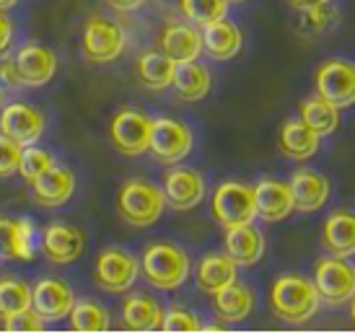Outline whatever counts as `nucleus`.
Returning a JSON list of instances; mask_svg holds the SVG:
<instances>
[{"mask_svg": "<svg viewBox=\"0 0 355 334\" xmlns=\"http://www.w3.org/2000/svg\"><path fill=\"white\" fill-rule=\"evenodd\" d=\"M324 249L335 256H355V213L350 210H335L324 220L322 228Z\"/></svg>", "mask_w": 355, "mask_h": 334, "instance_id": "393cba45", "label": "nucleus"}, {"mask_svg": "<svg viewBox=\"0 0 355 334\" xmlns=\"http://www.w3.org/2000/svg\"><path fill=\"white\" fill-rule=\"evenodd\" d=\"M314 285L319 298L329 306H345L355 298V265L345 256L329 254L314 267Z\"/></svg>", "mask_w": 355, "mask_h": 334, "instance_id": "423d86ee", "label": "nucleus"}, {"mask_svg": "<svg viewBox=\"0 0 355 334\" xmlns=\"http://www.w3.org/2000/svg\"><path fill=\"white\" fill-rule=\"evenodd\" d=\"M40 249L52 265H73L86 249V236L78 226L55 220L40 234Z\"/></svg>", "mask_w": 355, "mask_h": 334, "instance_id": "9b49d317", "label": "nucleus"}, {"mask_svg": "<svg viewBox=\"0 0 355 334\" xmlns=\"http://www.w3.org/2000/svg\"><path fill=\"white\" fill-rule=\"evenodd\" d=\"M164 322V306L158 298L148 293H132L125 298V304L119 308V324L128 332L148 334L158 332Z\"/></svg>", "mask_w": 355, "mask_h": 334, "instance_id": "6ab92c4d", "label": "nucleus"}, {"mask_svg": "<svg viewBox=\"0 0 355 334\" xmlns=\"http://www.w3.org/2000/svg\"><path fill=\"white\" fill-rule=\"evenodd\" d=\"M174 70H177V62L168 58L164 49L146 52V55L138 60V76H140V80H143V86L150 91L168 89L171 80H174Z\"/></svg>", "mask_w": 355, "mask_h": 334, "instance_id": "c85d7f7f", "label": "nucleus"}, {"mask_svg": "<svg viewBox=\"0 0 355 334\" xmlns=\"http://www.w3.org/2000/svg\"><path fill=\"white\" fill-rule=\"evenodd\" d=\"M319 140H322V135H316L301 117L286 119L280 125V132H277V148L291 161H309L311 156H316Z\"/></svg>", "mask_w": 355, "mask_h": 334, "instance_id": "b1692460", "label": "nucleus"}, {"mask_svg": "<svg viewBox=\"0 0 355 334\" xmlns=\"http://www.w3.org/2000/svg\"><path fill=\"white\" fill-rule=\"evenodd\" d=\"M301 119H304L309 128L314 130L316 135H332L340 125V109L335 104H329L324 96H309L301 104Z\"/></svg>", "mask_w": 355, "mask_h": 334, "instance_id": "7c9ffc66", "label": "nucleus"}, {"mask_svg": "<svg viewBox=\"0 0 355 334\" xmlns=\"http://www.w3.org/2000/svg\"><path fill=\"white\" fill-rule=\"evenodd\" d=\"M153 119L138 109H119L109 122V140L122 156H143L150 146Z\"/></svg>", "mask_w": 355, "mask_h": 334, "instance_id": "6e6552de", "label": "nucleus"}, {"mask_svg": "<svg viewBox=\"0 0 355 334\" xmlns=\"http://www.w3.org/2000/svg\"><path fill=\"white\" fill-rule=\"evenodd\" d=\"M0 322H3V329H6V332H13V334L44 332V324H47L34 308H24V311H19V314L6 316V319H0Z\"/></svg>", "mask_w": 355, "mask_h": 334, "instance_id": "c9c22d12", "label": "nucleus"}, {"mask_svg": "<svg viewBox=\"0 0 355 334\" xmlns=\"http://www.w3.org/2000/svg\"><path fill=\"white\" fill-rule=\"evenodd\" d=\"M198 288L207 295H216L220 288L231 285L236 280V265L226 254H207L195 267Z\"/></svg>", "mask_w": 355, "mask_h": 334, "instance_id": "bb28decb", "label": "nucleus"}, {"mask_svg": "<svg viewBox=\"0 0 355 334\" xmlns=\"http://www.w3.org/2000/svg\"><path fill=\"white\" fill-rule=\"evenodd\" d=\"M291 195H293V207L298 213H316L327 205L329 200V179L322 171L314 168H298L291 177Z\"/></svg>", "mask_w": 355, "mask_h": 334, "instance_id": "aec40b11", "label": "nucleus"}, {"mask_svg": "<svg viewBox=\"0 0 355 334\" xmlns=\"http://www.w3.org/2000/svg\"><path fill=\"white\" fill-rule=\"evenodd\" d=\"M24 146L16 143L13 138L0 132V177H13L19 174V161Z\"/></svg>", "mask_w": 355, "mask_h": 334, "instance_id": "e433bc0d", "label": "nucleus"}, {"mask_svg": "<svg viewBox=\"0 0 355 334\" xmlns=\"http://www.w3.org/2000/svg\"><path fill=\"white\" fill-rule=\"evenodd\" d=\"M301 13H304V26L309 31H324L329 29V24H335V10L329 8V3L304 8Z\"/></svg>", "mask_w": 355, "mask_h": 334, "instance_id": "4c0bfd02", "label": "nucleus"}, {"mask_svg": "<svg viewBox=\"0 0 355 334\" xmlns=\"http://www.w3.org/2000/svg\"><path fill=\"white\" fill-rule=\"evenodd\" d=\"M241 44H244V34L226 16L202 26V52H205L207 58L218 60V62L236 58L239 52H241Z\"/></svg>", "mask_w": 355, "mask_h": 334, "instance_id": "5701e85b", "label": "nucleus"}, {"mask_svg": "<svg viewBox=\"0 0 355 334\" xmlns=\"http://www.w3.org/2000/svg\"><path fill=\"white\" fill-rule=\"evenodd\" d=\"M293 8L304 10V8H311V6H322V3H329V0H288Z\"/></svg>", "mask_w": 355, "mask_h": 334, "instance_id": "79ce46f5", "label": "nucleus"}, {"mask_svg": "<svg viewBox=\"0 0 355 334\" xmlns=\"http://www.w3.org/2000/svg\"><path fill=\"white\" fill-rule=\"evenodd\" d=\"M3 104H6V89L0 86V109H3Z\"/></svg>", "mask_w": 355, "mask_h": 334, "instance_id": "49530a36", "label": "nucleus"}, {"mask_svg": "<svg viewBox=\"0 0 355 334\" xmlns=\"http://www.w3.org/2000/svg\"><path fill=\"white\" fill-rule=\"evenodd\" d=\"M223 246H226V256L234 259L236 267H252L265 254V234L254 228V223L226 228Z\"/></svg>", "mask_w": 355, "mask_h": 334, "instance_id": "412c9836", "label": "nucleus"}, {"mask_svg": "<svg viewBox=\"0 0 355 334\" xmlns=\"http://www.w3.org/2000/svg\"><path fill=\"white\" fill-rule=\"evenodd\" d=\"M73 304H76V293L60 277H42V280H37L31 285V308L44 322H62V319H68Z\"/></svg>", "mask_w": 355, "mask_h": 334, "instance_id": "4468645a", "label": "nucleus"}, {"mask_svg": "<svg viewBox=\"0 0 355 334\" xmlns=\"http://www.w3.org/2000/svg\"><path fill=\"white\" fill-rule=\"evenodd\" d=\"M161 49L174 62H192L202 55V31L195 24L174 21L161 34Z\"/></svg>", "mask_w": 355, "mask_h": 334, "instance_id": "4be33fe9", "label": "nucleus"}, {"mask_svg": "<svg viewBox=\"0 0 355 334\" xmlns=\"http://www.w3.org/2000/svg\"><path fill=\"white\" fill-rule=\"evenodd\" d=\"M16 3H19V0H0V8H3V10H10L13 6H16Z\"/></svg>", "mask_w": 355, "mask_h": 334, "instance_id": "c03bdc74", "label": "nucleus"}, {"mask_svg": "<svg viewBox=\"0 0 355 334\" xmlns=\"http://www.w3.org/2000/svg\"><path fill=\"white\" fill-rule=\"evenodd\" d=\"M44 114L26 101H10L0 109V132L21 146H34L44 135Z\"/></svg>", "mask_w": 355, "mask_h": 334, "instance_id": "f8f14e48", "label": "nucleus"}, {"mask_svg": "<svg viewBox=\"0 0 355 334\" xmlns=\"http://www.w3.org/2000/svg\"><path fill=\"white\" fill-rule=\"evenodd\" d=\"M213 304H216V311L223 324H236L254 311V293L247 285H241L239 280H234L231 285L220 288L213 295Z\"/></svg>", "mask_w": 355, "mask_h": 334, "instance_id": "a878e982", "label": "nucleus"}, {"mask_svg": "<svg viewBox=\"0 0 355 334\" xmlns=\"http://www.w3.org/2000/svg\"><path fill=\"white\" fill-rule=\"evenodd\" d=\"M0 86L6 91H16L24 86L19 76V68H16V58H13L10 52L0 55Z\"/></svg>", "mask_w": 355, "mask_h": 334, "instance_id": "58836bf2", "label": "nucleus"}, {"mask_svg": "<svg viewBox=\"0 0 355 334\" xmlns=\"http://www.w3.org/2000/svg\"><path fill=\"white\" fill-rule=\"evenodd\" d=\"M228 3H247V0H228Z\"/></svg>", "mask_w": 355, "mask_h": 334, "instance_id": "de8ad7c7", "label": "nucleus"}, {"mask_svg": "<svg viewBox=\"0 0 355 334\" xmlns=\"http://www.w3.org/2000/svg\"><path fill=\"white\" fill-rule=\"evenodd\" d=\"M192 130L179 122L174 117H156L153 119V128H150V146L148 150L161 161L174 166L179 161H184L192 150Z\"/></svg>", "mask_w": 355, "mask_h": 334, "instance_id": "1a4fd4ad", "label": "nucleus"}, {"mask_svg": "<svg viewBox=\"0 0 355 334\" xmlns=\"http://www.w3.org/2000/svg\"><path fill=\"white\" fill-rule=\"evenodd\" d=\"M164 197L174 210H195L205 200V179L189 166H174L164 177Z\"/></svg>", "mask_w": 355, "mask_h": 334, "instance_id": "2eb2a0df", "label": "nucleus"}, {"mask_svg": "<svg viewBox=\"0 0 355 334\" xmlns=\"http://www.w3.org/2000/svg\"><path fill=\"white\" fill-rule=\"evenodd\" d=\"M161 329L171 334H195V332H202V324H200L195 311H189L184 306H171L168 311H164Z\"/></svg>", "mask_w": 355, "mask_h": 334, "instance_id": "f704fd0d", "label": "nucleus"}, {"mask_svg": "<svg viewBox=\"0 0 355 334\" xmlns=\"http://www.w3.org/2000/svg\"><path fill=\"white\" fill-rule=\"evenodd\" d=\"M202 332H226V324H207L202 326Z\"/></svg>", "mask_w": 355, "mask_h": 334, "instance_id": "37998d69", "label": "nucleus"}, {"mask_svg": "<svg viewBox=\"0 0 355 334\" xmlns=\"http://www.w3.org/2000/svg\"><path fill=\"white\" fill-rule=\"evenodd\" d=\"M70 329L80 334H101L109 332L112 326V316L101 304L91 301V298H76V304L70 308Z\"/></svg>", "mask_w": 355, "mask_h": 334, "instance_id": "c756f323", "label": "nucleus"}, {"mask_svg": "<svg viewBox=\"0 0 355 334\" xmlns=\"http://www.w3.org/2000/svg\"><path fill=\"white\" fill-rule=\"evenodd\" d=\"M166 197L164 189L148 179H128L117 192V213L132 228H148L164 216Z\"/></svg>", "mask_w": 355, "mask_h": 334, "instance_id": "7ed1b4c3", "label": "nucleus"}, {"mask_svg": "<svg viewBox=\"0 0 355 334\" xmlns=\"http://www.w3.org/2000/svg\"><path fill=\"white\" fill-rule=\"evenodd\" d=\"M73 192H76V174H73V168L62 166V164H55L40 179L31 182V197H34V202L47 207V210L62 207L73 197Z\"/></svg>", "mask_w": 355, "mask_h": 334, "instance_id": "a211bd4d", "label": "nucleus"}, {"mask_svg": "<svg viewBox=\"0 0 355 334\" xmlns=\"http://www.w3.org/2000/svg\"><path fill=\"white\" fill-rule=\"evenodd\" d=\"M140 277V259L119 246H109L96 256L94 280L107 293H125Z\"/></svg>", "mask_w": 355, "mask_h": 334, "instance_id": "0eeeda50", "label": "nucleus"}, {"mask_svg": "<svg viewBox=\"0 0 355 334\" xmlns=\"http://www.w3.org/2000/svg\"><path fill=\"white\" fill-rule=\"evenodd\" d=\"M171 86L184 101H202L210 94V73L205 65H200L198 60L192 62H177L174 80Z\"/></svg>", "mask_w": 355, "mask_h": 334, "instance_id": "cd10ccee", "label": "nucleus"}, {"mask_svg": "<svg viewBox=\"0 0 355 334\" xmlns=\"http://www.w3.org/2000/svg\"><path fill=\"white\" fill-rule=\"evenodd\" d=\"M16 68L26 89H42L58 76V55L42 42H26L16 49Z\"/></svg>", "mask_w": 355, "mask_h": 334, "instance_id": "ddd939ff", "label": "nucleus"}, {"mask_svg": "<svg viewBox=\"0 0 355 334\" xmlns=\"http://www.w3.org/2000/svg\"><path fill=\"white\" fill-rule=\"evenodd\" d=\"M31 308V285L13 275L0 277V319Z\"/></svg>", "mask_w": 355, "mask_h": 334, "instance_id": "2f4dec72", "label": "nucleus"}, {"mask_svg": "<svg viewBox=\"0 0 355 334\" xmlns=\"http://www.w3.org/2000/svg\"><path fill=\"white\" fill-rule=\"evenodd\" d=\"M80 49H83V58L94 65L117 62L125 52V31L117 21L104 19V16H91L83 26Z\"/></svg>", "mask_w": 355, "mask_h": 334, "instance_id": "39448f33", "label": "nucleus"}, {"mask_svg": "<svg viewBox=\"0 0 355 334\" xmlns=\"http://www.w3.org/2000/svg\"><path fill=\"white\" fill-rule=\"evenodd\" d=\"M254 205L257 218H262L265 223H280L296 210L291 184L275 177H265L254 184Z\"/></svg>", "mask_w": 355, "mask_h": 334, "instance_id": "f3484780", "label": "nucleus"}, {"mask_svg": "<svg viewBox=\"0 0 355 334\" xmlns=\"http://www.w3.org/2000/svg\"><path fill=\"white\" fill-rule=\"evenodd\" d=\"M270 306L280 322L298 326L314 319L322 298L314 280H306L301 275H280L270 290Z\"/></svg>", "mask_w": 355, "mask_h": 334, "instance_id": "f257e3e1", "label": "nucleus"}, {"mask_svg": "<svg viewBox=\"0 0 355 334\" xmlns=\"http://www.w3.org/2000/svg\"><path fill=\"white\" fill-rule=\"evenodd\" d=\"M179 8L184 19L195 26H207L213 21L223 19L228 13V0H179Z\"/></svg>", "mask_w": 355, "mask_h": 334, "instance_id": "473e14b6", "label": "nucleus"}, {"mask_svg": "<svg viewBox=\"0 0 355 334\" xmlns=\"http://www.w3.org/2000/svg\"><path fill=\"white\" fill-rule=\"evenodd\" d=\"M58 164L55 156H52L47 148H40L37 143L34 146H24L21 150V161H19V174L21 179H26V182H34V179H40L47 168H52Z\"/></svg>", "mask_w": 355, "mask_h": 334, "instance_id": "72a5a7b5", "label": "nucleus"}, {"mask_svg": "<svg viewBox=\"0 0 355 334\" xmlns=\"http://www.w3.org/2000/svg\"><path fill=\"white\" fill-rule=\"evenodd\" d=\"M37 254V226L31 218L0 216V256L31 262Z\"/></svg>", "mask_w": 355, "mask_h": 334, "instance_id": "dca6fc26", "label": "nucleus"}, {"mask_svg": "<svg viewBox=\"0 0 355 334\" xmlns=\"http://www.w3.org/2000/svg\"><path fill=\"white\" fill-rule=\"evenodd\" d=\"M350 322H353V326H355V298L350 301Z\"/></svg>", "mask_w": 355, "mask_h": 334, "instance_id": "a18cd8bd", "label": "nucleus"}, {"mask_svg": "<svg viewBox=\"0 0 355 334\" xmlns=\"http://www.w3.org/2000/svg\"><path fill=\"white\" fill-rule=\"evenodd\" d=\"M192 272V262L184 249L168 241H153L140 256V275L158 290H179Z\"/></svg>", "mask_w": 355, "mask_h": 334, "instance_id": "f03ea898", "label": "nucleus"}, {"mask_svg": "<svg viewBox=\"0 0 355 334\" xmlns=\"http://www.w3.org/2000/svg\"><path fill=\"white\" fill-rule=\"evenodd\" d=\"M316 94L324 96L337 109L355 104V65L347 60H327L314 76Z\"/></svg>", "mask_w": 355, "mask_h": 334, "instance_id": "9d476101", "label": "nucleus"}, {"mask_svg": "<svg viewBox=\"0 0 355 334\" xmlns=\"http://www.w3.org/2000/svg\"><path fill=\"white\" fill-rule=\"evenodd\" d=\"M210 210H213V218L223 228L254 223V187H249L244 182H220L213 192Z\"/></svg>", "mask_w": 355, "mask_h": 334, "instance_id": "20e7f679", "label": "nucleus"}, {"mask_svg": "<svg viewBox=\"0 0 355 334\" xmlns=\"http://www.w3.org/2000/svg\"><path fill=\"white\" fill-rule=\"evenodd\" d=\"M114 10H122V13H132V10H140L148 0H107Z\"/></svg>", "mask_w": 355, "mask_h": 334, "instance_id": "a19ab883", "label": "nucleus"}, {"mask_svg": "<svg viewBox=\"0 0 355 334\" xmlns=\"http://www.w3.org/2000/svg\"><path fill=\"white\" fill-rule=\"evenodd\" d=\"M13 34H16V29H13V21H10L8 10L0 8V55H6L10 49V44H13Z\"/></svg>", "mask_w": 355, "mask_h": 334, "instance_id": "ea45409f", "label": "nucleus"}]
</instances>
